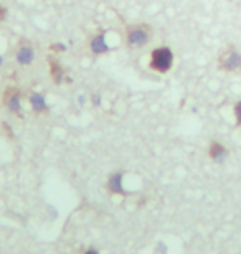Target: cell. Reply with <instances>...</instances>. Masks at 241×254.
I'll list each match as a JSON object with an SVG mask.
<instances>
[{"label": "cell", "instance_id": "obj_1", "mask_svg": "<svg viewBox=\"0 0 241 254\" xmlns=\"http://www.w3.org/2000/svg\"><path fill=\"white\" fill-rule=\"evenodd\" d=\"M154 38V30L149 23H131L124 28V43L129 52H139L146 48Z\"/></svg>", "mask_w": 241, "mask_h": 254}, {"label": "cell", "instance_id": "obj_2", "mask_svg": "<svg viewBox=\"0 0 241 254\" xmlns=\"http://www.w3.org/2000/svg\"><path fill=\"white\" fill-rule=\"evenodd\" d=\"M173 60H175L173 50L170 47H167V45H161V47L151 50V55H149V68L154 73L167 74L172 69Z\"/></svg>", "mask_w": 241, "mask_h": 254}, {"label": "cell", "instance_id": "obj_3", "mask_svg": "<svg viewBox=\"0 0 241 254\" xmlns=\"http://www.w3.org/2000/svg\"><path fill=\"white\" fill-rule=\"evenodd\" d=\"M23 96H25V93L18 88V86H7L2 93L3 108L7 109L10 114L17 116L18 119L23 118V104H22Z\"/></svg>", "mask_w": 241, "mask_h": 254}, {"label": "cell", "instance_id": "obj_4", "mask_svg": "<svg viewBox=\"0 0 241 254\" xmlns=\"http://www.w3.org/2000/svg\"><path fill=\"white\" fill-rule=\"evenodd\" d=\"M106 35L107 33L104 28H96L94 32H91L88 35L86 47H88V52L93 58H99V57H104L107 53H111V47L107 45Z\"/></svg>", "mask_w": 241, "mask_h": 254}, {"label": "cell", "instance_id": "obj_5", "mask_svg": "<svg viewBox=\"0 0 241 254\" xmlns=\"http://www.w3.org/2000/svg\"><path fill=\"white\" fill-rule=\"evenodd\" d=\"M13 60L18 66H32L35 62V47L32 40L18 38V42L13 47Z\"/></svg>", "mask_w": 241, "mask_h": 254}, {"label": "cell", "instance_id": "obj_6", "mask_svg": "<svg viewBox=\"0 0 241 254\" xmlns=\"http://www.w3.org/2000/svg\"><path fill=\"white\" fill-rule=\"evenodd\" d=\"M218 68L225 73H237L241 69V53L235 47L223 48L218 55Z\"/></svg>", "mask_w": 241, "mask_h": 254}, {"label": "cell", "instance_id": "obj_7", "mask_svg": "<svg viewBox=\"0 0 241 254\" xmlns=\"http://www.w3.org/2000/svg\"><path fill=\"white\" fill-rule=\"evenodd\" d=\"M47 63H48V71H50V78L53 81V84L61 86L63 81L66 79V69L63 63L60 62V58L53 53H48L47 57Z\"/></svg>", "mask_w": 241, "mask_h": 254}, {"label": "cell", "instance_id": "obj_8", "mask_svg": "<svg viewBox=\"0 0 241 254\" xmlns=\"http://www.w3.org/2000/svg\"><path fill=\"white\" fill-rule=\"evenodd\" d=\"M28 99V104H30V109H32L33 114L37 116H48L50 114V106L47 103V98L38 93V91H28V94L25 93Z\"/></svg>", "mask_w": 241, "mask_h": 254}, {"label": "cell", "instance_id": "obj_9", "mask_svg": "<svg viewBox=\"0 0 241 254\" xmlns=\"http://www.w3.org/2000/svg\"><path fill=\"white\" fill-rule=\"evenodd\" d=\"M122 180H124V174L121 170H116L109 174L106 180V190L111 193V195H121V196H126L127 193L122 187Z\"/></svg>", "mask_w": 241, "mask_h": 254}, {"label": "cell", "instance_id": "obj_10", "mask_svg": "<svg viewBox=\"0 0 241 254\" xmlns=\"http://www.w3.org/2000/svg\"><path fill=\"white\" fill-rule=\"evenodd\" d=\"M227 154H228V150L222 142L213 140L212 144L208 145V157L212 160H222L223 157H227Z\"/></svg>", "mask_w": 241, "mask_h": 254}, {"label": "cell", "instance_id": "obj_11", "mask_svg": "<svg viewBox=\"0 0 241 254\" xmlns=\"http://www.w3.org/2000/svg\"><path fill=\"white\" fill-rule=\"evenodd\" d=\"M48 52L53 53V55H61V53H66V45L61 43V42H53L48 47Z\"/></svg>", "mask_w": 241, "mask_h": 254}, {"label": "cell", "instance_id": "obj_12", "mask_svg": "<svg viewBox=\"0 0 241 254\" xmlns=\"http://www.w3.org/2000/svg\"><path fill=\"white\" fill-rule=\"evenodd\" d=\"M233 113H235V119H237V124L241 127V101H238L233 108Z\"/></svg>", "mask_w": 241, "mask_h": 254}, {"label": "cell", "instance_id": "obj_13", "mask_svg": "<svg viewBox=\"0 0 241 254\" xmlns=\"http://www.w3.org/2000/svg\"><path fill=\"white\" fill-rule=\"evenodd\" d=\"M91 103H93L96 108H99V106H101V94H97V93L91 94Z\"/></svg>", "mask_w": 241, "mask_h": 254}, {"label": "cell", "instance_id": "obj_14", "mask_svg": "<svg viewBox=\"0 0 241 254\" xmlns=\"http://www.w3.org/2000/svg\"><path fill=\"white\" fill-rule=\"evenodd\" d=\"M7 13H8V10H7V7H5L3 3H0V23L3 22L5 18H7Z\"/></svg>", "mask_w": 241, "mask_h": 254}, {"label": "cell", "instance_id": "obj_15", "mask_svg": "<svg viewBox=\"0 0 241 254\" xmlns=\"http://www.w3.org/2000/svg\"><path fill=\"white\" fill-rule=\"evenodd\" d=\"M81 254H99V253H97V250H94V248H86V250L81 251Z\"/></svg>", "mask_w": 241, "mask_h": 254}, {"label": "cell", "instance_id": "obj_16", "mask_svg": "<svg viewBox=\"0 0 241 254\" xmlns=\"http://www.w3.org/2000/svg\"><path fill=\"white\" fill-rule=\"evenodd\" d=\"M3 64V58L2 57H0V66H2Z\"/></svg>", "mask_w": 241, "mask_h": 254}]
</instances>
